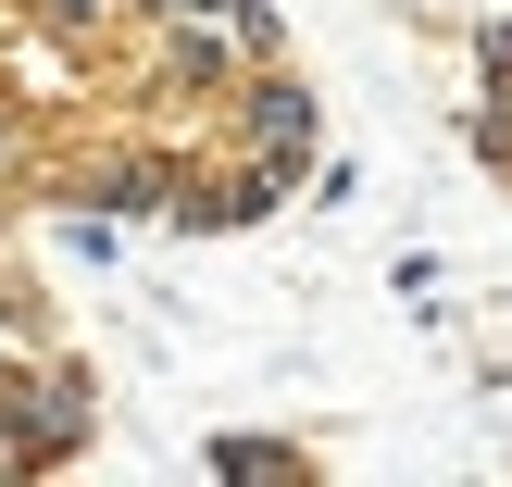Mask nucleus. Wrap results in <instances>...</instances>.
I'll list each match as a JSON object with an SVG mask.
<instances>
[{
  "label": "nucleus",
  "instance_id": "f257e3e1",
  "mask_svg": "<svg viewBox=\"0 0 512 487\" xmlns=\"http://www.w3.org/2000/svg\"><path fill=\"white\" fill-rule=\"evenodd\" d=\"M175 175H188V150H163V138L38 150V200H75V213H113V225H163L175 213Z\"/></svg>",
  "mask_w": 512,
  "mask_h": 487
},
{
  "label": "nucleus",
  "instance_id": "f03ea898",
  "mask_svg": "<svg viewBox=\"0 0 512 487\" xmlns=\"http://www.w3.org/2000/svg\"><path fill=\"white\" fill-rule=\"evenodd\" d=\"M213 113H225V150H263V163H288V175H313V150H325V100H313V75H288V50L250 63Z\"/></svg>",
  "mask_w": 512,
  "mask_h": 487
},
{
  "label": "nucleus",
  "instance_id": "7ed1b4c3",
  "mask_svg": "<svg viewBox=\"0 0 512 487\" xmlns=\"http://www.w3.org/2000/svg\"><path fill=\"white\" fill-rule=\"evenodd\" d=\"M138 50H150V88H163L175 113H213V100L250 75V50L225 38V25H200V13H150V25H138Z\"/></svg>",
  "mask_w": 512,
  "mask_h": 487
},
{
  "label": "nucleus",
  "instance_id": "20e7f679",
  "mask_svg": "<svg viewBox=\"0 0 512 487\" xmlns=\"http://www.w3.org/2000/svg\"><path fill=\"white\" fill-rule=\"evenodd\" d=\"M88 375L75 363H25V400H13V475H50V463H75L88 450Z\"/></svg>",
  "mask_w": 512,
  "mask_h": 487
},
{
  "label": "nucleus",
  "instance_id": "39448f33",
  "mask_svg": "<svg viewBox=\"0 0 512 487\" xmlns=\"http://www.w3.org/2000/svg\"><path fill=\"white\" fill-rule=\"evenodd\" d=\"M475 75H488V100H475V150L512 163V25H475Z\"/></svg>",
  "mask_w": 512,
  "mask_h": 487
},
{
  "label": "nucleus",
  "instance_id": "423d86ee",
  "mask_svg": "<svg viewBox=\"0 0 512 487\" xmlns=\"http://www.w3.org/2000/svg\"><path fill=\"white\" fill-rule=\"evenodd\" d=\"M175 13H200V25H225V38H238L250 63H275V50H288V25H275V0H175Z\"/></svg>",
  "mask_w": 512,
  "mask_h": 487
},
{
  "label": "nucleus",
  "instance_id": "0eeeda50",
  "mask_svg": "<svg viewBox=\"0 0 512 487\" xmlns=\"http://www.w3.org/2000/svg\"><path fill=\"white\" fill-rule=\"evenodd\" d=\"M200 463H213V475H313V450H300V438H213V450H200Z\"/></svg>",
  "mask_w": 512,
  "mask_h": 487
},
{
  "label": "nucleus",
  "instance_id": "6e6552de",
  "mask_svg": "<svg viewBox=\"0 0 512 487\" xmlns=\"http://www.w3.org/2000/svg\"><path fill=\"white\" fill-rule=\"evenodd\" d=\"M13 400H25V350L0 338V413H13Z\"/></svg>",
  "mask_w": 512,
  "mask_h": 487
}]
</instances>
